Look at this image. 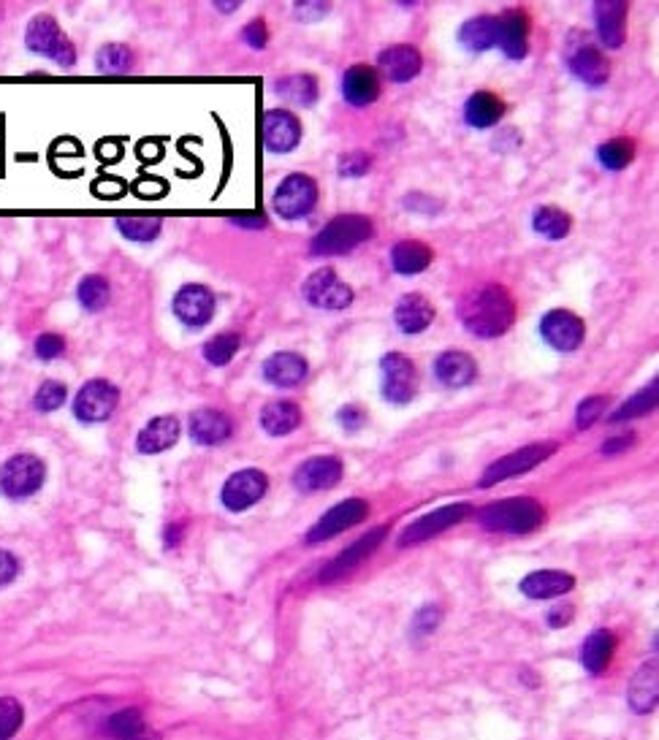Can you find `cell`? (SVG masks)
Listing matches in <instances>:
<instances>
[{"mask_svg": "<svg viewBox=\"0 0 659 740\" xmlns=\"http://www.w3.org/2000/svg\"><path fill=\"white\" fill-rule=\"evenodd\" d=\"M459 320L478 339H497L516 323V301L499 282L475 285L459 299Z\"/></svg>", "mask_w": 659, "mask_h": 740, "instance_id": "cell-1", "label": "cell"}, {"mask_svg": "<svg viewBox=\"0 0 659 740\" xmlns=\"http://www.w3.org/2000/svg\"><path fill=\"white\" fill-rule=\"evenodd\" d=\"M546 521V510L532 497H513L491 502L478 513V524L486 532L529 534Z\"/></svg>", "mask_w": 659, "mask_h": 740, "instance_id": "cell-2", "label": "cell"}, {"mask_svg": "<svg viewBox=\"0 0 659 740\" xmlns=\"http://www.w3.org/2000/svg\"><path fill=\"white\" fill-rule=\"evenodd\" d=\"M375 234V225L367 215H337L323 225L310 242V253L315 258H331V255H348Z\"/></svg>", "mask_w": 659, "mask_h": 740, "instance_id": "cell-3", "label": "cell"}, {"mask_svg": "<svg viewBox=\"0 0 659 740\" xmlns=\"http://www.w3.org/2000/svg\"><path fill=\"white\" fill-rule=\"evenodd\" d=\"M25 47L38 57H47L60 68L76 66V47L71 38L60 30L55 17L49 14H36L25 28Z\"/></svg>", "mask_w": 659, "mask_h": 740, "instance_id": "cell-4", "label": "cell"}, {"mask_svg": "<svg viewBox=\"0 0 659 740\" xmlns=\"http://www.w3.org/2000/svg\"><path fill=\"white\" fill-rule=\"evenodd\" d=\"M44 480H47V464L36 453H17L0 467V491L11 502H22L38 494Z\"/></svg>", "mask_w": 659, "mask_h": 740, "instance_id": "cell-5", "label": "cell"}, {"mask_svg": "<svg viewBox=\"0 0 659 740\" xmlns=\"http://www.w3.org/2000/svg\"><path fill=\"white\" fill-rule=\"evenodd\" d=\"M567 71L586 87H603L611 79V63L600 47L586 41L581 33H570L565 47Z\"/></svg>", "mask_w": 659, "mask_h": 740, "instance_id": "cell-6", "label": "cell"}, {"mask_svg": "<svg viewBox=\"0 0 659 740\" xmlns=\"http://www.w3.org/2000/svg\"><path fill=\"white\" fill-rule=\"evenodd\" d=\"M120 404V388L112 383V380H104V377H93L87 380L74 396V418L79 423H104L109 421Z\"/></svg>", "mask_w": 659, "mask_h": 740, "instance_id": "cell-7", "label": "cell"}, {"mask_svg": "<svg viewBox=\"0 0 659 740\" xmlns=\"http://www.w3.org/2000/svg\"><path fill=\"white\" fill-rule=\"evenodd\" d=\"M272 207L283 220H302L318 207V182L310 174H288L274 190Z\"/></svg>", "mask_w": 659, "mask_h": 740, "instance_id": "cell-8", "label": "cell"}, {"mask_svg": "<svg viewBox=\"0 0 659 740\" xmlns=\"http://www.w3.org/2000/svg\"><path fill=\"white\" fill-rule=\"evenodd\" d=\"M418 369L407 356L402 353H386L380 358V391H383V399L396 407L402 404H410L418 394Z\"/></svg>", "mask_w": 659, "mask_h": 740, "instance_id": "cell-9", "label": "cell"}, {"mask_svg": "<svg viewBox=\"0 0 659 740\" xmlns=\"http://www.w3.org/2000/svg\"><path fill=\"white\" fill-rule=\"evenodd\" d=\"M302 296L304 301L315 307V310H326V312H342L348 310L356 293L350 288L348 282H342L337 277L334 269L323 266L318 272H312L302 285Z\"/></svg>", "mask_w": 659, "mask_h": 740, "instance_id": "cell-10", "label": "cell"}, {"mask_svg": "<svg viewBox=\"0 0 659 740\" xmlns=\"http://www.w3.org/2000/svg\"><path fill=\"white\" fill-rule=\"evenodd\" d=\"M171 312L185 328H193V331L207 328L217 312L215 293L209 291L207 285H201V282H188V285H182L174 293Z\"/></svg>", "mask_w": 659, "mask_h": 740, "instance_id": "cell-11", "label": "cell"}, {"mask_svg": "<svg viewBox=\"0 0 659 740\" xmlns=\"http://www.w3.org/2000/svg\"><path fill=\"white\" fill-rule=\"evenodd\" d=\"M556 453L554 442H537V445H527V448H518L508 456H502L491 464L481 478V488H491L502 483V480L516 478V475H524L529 469L540 467L543 461H548Z\"/></svg>", "mask_w": 659, "mask_h": 740, "instance_id": "cell-12", "label": "cell"}, {"mask_svg": "<svg viewBox=\"0 0 659 740\" xmlns=\"http://www.w3.org/2000/svg\"><path fill=\"white\" fill-rule=\"evenodd\" d=\"M540 337L548 347H554L559 353H575L578 347L584 345L586 339V323L575 312L570 310H548L540 318Z\"/></svg>", "mask_w": 659, "mask_h": 740, "instance_id": "cell-13", "label": "cell"}, {"mask_svg": "<svg viewBox=\"0 0 659 740\" xmlns=\"http://www.w3.org/2000/svg\"><path fill=\"white\" fill-rule=\"evenodd\" d=\"M269 488V478L261 469H239L223 483L220 502L231 513H245L255 502H261Z\"/></svg>", "mask_w": 659, "mask_h": 740, "instance_id": "cell-14", "label": "cell"}, {"mask_svg": "<svg viewBox=\"0 0 659 740\" xmlns=\"http://www.w3.org/2000/svg\"><path fill=\"white\" fill-rule=\"evenodd\" d=\"M470 513L472 507L467 505V502H456V505L440 507V510H434L429 516L418 518V521H413V524L407 526L405 532L399 534V548H410V545L426 543V540H432L437 534L448 532L451 526L462 524Z\"/></svg>", "mask_w": 659, "mask_h": 740, "instance_id": "cell-15", "label": "cell"}, {"mask_svg": "<svg viewBox=\"0 0 659 740\" xmlns=\"http://www.w3.org/2000/svg\"><path fill=\"white\" fill-rule=\"evenodd\" d=\"M367 516H369L367 499L358 497L345 499V502H339L337 507H331L329 513H326L318 524L312 526L310 534H307V543L310 545L326 543V540L337 537V534H342L345 529H350V526L361 524Z\"/></svg>", "mask_w": 659, "mask_h": 740, "instance_id": "cell-16", "label": "cell"}, {"mask_svg": "<svg viewBox=\"0 0 659 740\" xmlns=\"http://www.w3.org/2000/svg\"><path fill=\"white\" fill-rule=\"evenodd\" d=\"M386 534H388L386 526H377V529H369L364 537H358L356 543L348 545L345 551L339 553V556H334V559L323 567L321 583H334V581H339V578L350 575V572L356 570L358 564L364 562V559H369V556H372V553L383 545Z\"/></svg>", "mask_w": 659, "mask_h": 740, "instance_id": "cell-17", "label": "cell"}, {"mask_svg": "<svg viewBox=\"0 0 659 740\" xmlns=\"http://www.w3.org/2000/svg\"><path fill=\"white\" fill-rule=\"evenodd\" d=\"M302 120L285 109H266L264 147L272 155H288L302 144Z\"/></svg>", "mask_w": 659, "mask_h": 740, "instance_id": "cell-18", "label": "cell"}, {"mask_svg": "<svg viewBox=\"0 0 659 740\" xmlns=\"http://www.w3.org/2000/svg\"><path fill=\"white\" fill-rule=\"evenodd\" d=\"M342 472H345V467L337 456H312L293 472V486L304 494L329 491L342 480Z\"/></svg>", "mask_w": 659, "mask_h": 740, "instance_id": "cell-19", "label": "cell"}, {"mask_svg": "<svg viewBox=\"0 0 659 740\" xmlns=\"http://www.w3.org/2000/svg\"><path fill=\"white\" fill-rule=\"evenodd\" d=\"M377 68L383 71L388 82L394 85H407L424 68V55L413 44H394L377 55Z\"/></svg>", "mask_w": 659, "mask_h": 740, "instance_id": "cell-20", "label": "cell"}, {"mask_svg": "<svg viewBox=\"0 0 659 740\" xmlns=\"http://www.w3.org/2000/svg\"><path fill=\"white\" fill-rule=\"evenodd\" d=\"M434 377L448 391H459V388H467V385L475 383L478 364L464 350H443L440 356L434 358Z\"/></svg>", "mask_w": 659, "mask_h": 740, "instance_id": "cell-21", "label": "cell"}, {"mask_svg": "<svg viewBox=\"0 0 659 740\" xmlns=\"http://www.w3.org/2000/svg\"><path fill=\"white\" fill-rule=\"evenodd\" d=\"M261 375L274 388H296V385H302L307 380V375H310V364L299 353L280 350V353H272V356L266 358L264 366H261Z\"/></svg>", "mask_w": 659, "mask_h": 740, "instance_id": "cell-22", "label": "cell"}, {"mask_svg": "<svg viewBox=\"0 0 659 740\" xmlns=\"http://www.w3.org/2000/svg\"><path fill=\"white\" fill-rule=\"evenodd\" d=\"M190 440L196 445H204V448H215V445H223V442L234 434V423L228 418L223 410H215V407H201L196 413L190 415Z\"/></svg>", "mask_w": 659, "mask_h": 740, "instance_id": "cell-23", "label": "cell"}, {"mask_svg": "<svg viewBox=\"0 0 659 740\" xmlns=\"http://www.w3.org/2000/svg\"><path fill=\"white\" fill-rule=\"evenodd\" d=\"M499 17V52L508 60H524L529 55V17L527 11L508 9Z\"/></svg>", "mask_w": 659, "mask_h": 740, "instance_id": "cell-24", "label": "cell"}, {"mask_svg": "<svg viewBox=\"0 0 659 740\" xmlns=\"http://www.w3.org/2000/svg\"><path fill=\"white\" fill-rule=\"evenodd\" d=\"M594 28H597V38L605 49H622L624 38H627V14L630 6L622 0H608V3H594Z\"/></svg>", "mask_w": 659, "mask_h": 740, "instance_id": "cell-25", "label": "cell"}, {"mask_svg": "<svg viewBox=\"0 0 659 740\" xmlns=\"http://www.w3.org/2000/svg\"><path fill=\"white\" fill-rule=\"evenodd\" d=\"M434 304L426 299L424 293H405L402 299L396 301L394 307V323L402 334H424L426 328L434 323Z\"/></svg>", "mask_w": 659, "mask_h": 740, "instance_id": "cell-26", "label": "cell"}, {"mask_svg": "<svg viewBox=\"0 0 659 740\" xmlns=\"http://www.w3.org/2000/svg\"><path fill=\"white\" fill-rule=\"evenodd\" d=\"M342 98L356 109L375 104L380 98V74L372 66L356 63L342 76Z\"/></svg>", "mask_w": 659, "mask_h": 740, "instance_id": "cell-27", "label": "cell"}, {"mask_svg": "<svg viewBox=\"0 0 659 740\" xmlns=\"http://www.w3.org/2000/svg\"><path fill=\"white\" fill-rule=\"evenodd\" d=\"M518 589L529 600H554V597H562V594L575 589V578L562 570H537L529 572Z\"/></svg>", "mask_w": 659, "mask_h": 740, "instance_id": "cell-28", "label": "cell"}, {"mask_svg": "<svg viewBox=\"0 0 659 740\" xmlns=\"http://www.w3.org/2000/svg\"><path fill=\"white\" fill-rule=\"evenodd\" d=\"M179 421L174 415H158V418H152L142 431H139V437H136V450L144 453V456H155V453H163V450H169L177 445L179 440Z\"/></svg>", "mask_w": 659, "mask_h": 740, "instance_id": "cell-29", "label": "cell"}, {"mask_svg": "<svg viewBox=\"0 0 659 740\" xmlns=\"http://www.w3.org/2000/svg\"><path fill=\"white\" fill-rule=\"evenodd\" d=\"M502 117H505V101L489 90L472 93L464 104V122L475 131H489Z\"/></svg>", "mask_w": 659, "mask_h": 740, "instance_id": "cell-30", "label": "cell"}, {"mask_svg": "<svg viewBox=\"0 0 659 740\" xmlns=\"http://www.w3.org/2000/svg\"><path fill=\"white\" fill-rule=\"evenodd\" d=\"M434 261L432 247L418 239H402L391 247V269L402 277H415L426 272Z\"/></svg>", "mask_w": 659, "mask_h": 740, "instance_id": "cell-31", "label": "cell"}, {"mask_svg": "<svg viewBox=\"0 0 659 740\" xmlns=\"http://www.w3.org/2000/svg\"><path fill=\"white\" fill-rule=\"evenodd\" d=\"M459 44L467 52H489L499 47V17L494 14H481L472 17L459 28Z\"/></svg>", "mask_w": 659, "mask_h": 740, "instance_id": "cell-32", "label": "cell"}, {"mask_svg": "<svg viewBox=\"0 0 659 740\" xmlns=\"http://www.w3.org/2000/svg\"><path fill=\"white\" fill-rule=\"evenodd\" d=\"M261 426L269 437H285L302 426V407L288 399H274L261 410Z\"/></svg>", "mask_w": 659, "mask_h": 740, "instance_id": "cell-33", "label": "cell"}, {"mask_svg": "<svg viewBox=\"0 0 659 740\" xmlns=\"http://www.w3.org/2000/svg\"><path fill=\"white\" fill-rule=\"evenodd\" d=\"M613 648H616V637L608 629H594L592 635L586 637L584 648H581V662L592 675H600L605 667L611 665Z\"/></svg>", "mask_w": 659, "mask_h": 740, "instance_id": "cell-34", "label": "cell"}, {"mask_svg": "<svg viewBox=\"0 0 659 740\" xmlns=\"http://www.w3.org/2000/svg\"><path fill=\"white\" fill-rule=\"evenodd\" d=\"M532 228L548 242H562L573 228V217L559 207H537L532 212Z\"/></svg>", "mask_w": 659, "mask_h": 740, "instance_id": "cell-35", "label": "cell"}, {"mask_svg": "<svg viewBox=\"0 0 659 740\" xmlns=\"http://www.w3.org/2000/svg\"><path fill=\"white\" fill-rule=\"evenodd\" d=\"M277 93L283 95L285 101H291V104L302 106H312L318 101V95H321V87H318V79L312 74H291L283 76V79H277Z\"/></svg>", "mask_w": 659, "mask_h": 740, "instance_id": "cell-36", "label": "cell"}, {"mask_svg": "<svg viewBox=\"0 0 659 740\" xmlns=\"http://www.w3.org/2000/svg\"><path fill=\"white\" fill-rule=\"evenodd\" d=\"M659 399V383L651 380L646 388H641L638 394H632L624 404H619L611 415H608V423H627L632 418H643V415L654 413Z\"/></svg>", "mask_w": 659, "mask_h": 740, "instance_id": "cell-37", "label": "cell"}, {"mask_svg": "<svg viewBox=\"0 0 659 740\" xmlns=\"http://www.w3.org/2000/svg\"><path fill=\"white\" fill-rule=\"evenodd\" d=\"M630 705L638 713H649L657 705V665L641 667L630 684Z\"/></svg>", "mask_w": 659, "mask_h": 740, "instance_id": "cell-38", "label": "cell"}, {"mask_svg": "<svg viewBox=\"0 0 659 740\" xmlns=\"http://www.w3.org/2000/svg\"><path fill=\"white\" fill-rule=\"evenodd\" d=\"M112 299V285L106 277L101 274H87L79 282V288H76V301L82 304V310L85 312H101L106 310V304Z\"/></svg>", "mask_w": 659, "mask_h": 740, "instance_id": "cell-39", "label": "cell"}, {"mask_svg": "<svg viewBox=\"0 0 659 740\" xmlns=\"http://www.w3.org/2000/svg\"><path fill=\"white\" fill-rule=\"evenodd\" d=\"M133 63H136V55L128 44H104L95 55V68L101 74H131Z\"/></svg>", "mask_w": 659, "mask_h": 740, "instance_id": "cell-40", "label": "cell"}, {"mask_svg": "<svg viewBox=\"0 0 659 740\" xmlns=\"http://www.w3.org/2000/svg\"><path fill=\"white\" fill-rule=\"evenodd\" d=\"M114 225H117V231H120L128 242L136 244L155 242L163 231L161 217H117Z\"/></svg>", "mask_w": 659, "mask_h": 740, "instance_id": "cell-41", "label": "cell"}, {"mask_svg": "<svg viewBox=\"0 0 659 740\" xmlns=\"http://www.w3.org/2000/svg\"><path fill=\"white\" fill-rule=\"evenodd\" d=\"M239 347H242V339L234 331H226V334H215L212 339L204 342L201 347V353H204V361L209 366H226L231 364L239 353Z\"/></svg>", "mask_w": 659, "mask_h": 740, "instance_id": "cell-42", "label": "cell"}, {"mask_svg": "<svg viewBox=\"0 0 659 740\" xmlns=\"http://www.w3.org/2000/svg\"><path fill=\"white\" fill-rule=\"evenodd\" d=\"M635 158V144L630 139H611L597 147V160L608 171H624Z\"/></svg>", "mask_w": 659, "mask_h": 740, "instance_id": "cell-43", "label": "cell"}, {"mask_svg": "<svg viewBox=\"0 0 659 740\" xmlns=\"http://www.w3.org/2000/svg\"><path fill=\"white\" fill-rule=\"evenodd\" d=\"M68 399V388L60 380H44V383L38 385L36 394H33V407H36L38 413H57Z\"/></svg>", "mask_w": 659, "mask_h": 740, "instance_id": "cell-44", "label": "cell"}, {"mask_svg": "<svg viewBox=\"0 0 659 740\" xmlns=\"http://www.w3.org/2000/svg\"><path fill=\"white\" fill-rule=\"evenodd\" d=\"M605 410H608V396H603V394L586 396L584 402L578 404V410H575V426H578L581 431L592 429L594 423L603 418Z\"/></svg>", "mask_w": 659, "mask_h": 740, "instance_id": "cell-45", "label": "cell"}, {"mask_svg": "<svg viewBox=\"0 0 659 740\" xmlns=\"http://www.w3.org/2000/svg\"><path fill=\"white\" fill-rule=\"evenodd\" d=\"M109 732H112L114 738H120V740L136 738L139 732H144L142 713L133 711V708H128V711L114 713L112 719H109Z\"/></svg>", "mask_w": 659, "mask_h": 740, "instance_id": "cell-46", "label": "cell"}, {"mask_svg": "<svg viewBox=\"0 0 659 740\" xmlns=\"http://www.w3.org/2000/svg\"><path fill=\"white\" fill-rule=\"evenodd\" d=\"M22 727V705L14 697L0 700V740H9Z\"/></svg>", "mask_w": 659, "mask_h": 740, "instance_id": "cell-47", "label": "cell"}, {"mask_svg": "<svg viewBox=\"0 0 659 740\" xmlns=\"http://www.w3.org/2000/svg\"><path fill=\"white\" fill-rule=\"evenodd\" d=\"M369 169H372V155H367V152H361V150L345 152V155H339V160H337L339 177H345V179L364 177Z\"/></svg>", "mask_w": 659, "mask_h": 740, "instance_id": "cell-48", "label": "cell"}, {"mask_svg": "<svg viewBox=\"0 0 659 740\" xmlns=\"http://www.w3.org/2000/svg\"><path fill=\"white\" fill-rule=\"evenodd\" d=\"M33 353H36L38 361H57V358L66 356V337H60L55 331L38 334L36 342H33Z\"/></svg>", "mask_w": 659, "mask_h": 740, "instance_id": "cell-49", "label": "cell"}, {"mask_svg": "<svg viewBox=\"0 0 659 740\" xmlns=\"http://www.w3.org/2000/svg\"><path fill=\"white\" fill-rule=\"evenodd\" d=\"M242 41H245L250 49H266L269 44V30H266L264 19H250L245 28H242Z\"/></svg>", "mask_w": 659, "mask_h": 740, "instance_id": "cell-50", "label": "cell"}, {"mask_svg": "<svg viewBox=\"0 0 659 740\" xmlns=\"http://www.w3.org/2000/svg\"><path fill=\"white\" fill-rule=\"evenodd\" d=\"M337 421L345 431H361L364 423H367V413L361 407H356V404H345L337 413Z\"/></svg>", "mask_w": 659, "mask_h": 740, "instance_id": "cell-51", "label": "cell"}, {"mask_svg": "<svg viewBox=\"0 0 659 740\" xmlns=\"http://www.w3.org/2000/svg\"><path fill=\"white\" fill-rule=\"evenodd\" d=\"M19 575V559L11 551L0 548V589H6L9 583L17 581Z\"/></svg>", "mask_w": 659, "mask_h": 740, "instance_id": "cell-52", "label": "cell"}, {"mask_svg": "<svg viewBox=\"0 0 659 740\" xmlns=\"http://www.w3.org/2000/svg\"><path fill=\"white\" fill-rule=\"evenodd\" d=\"M635 442V434L632 431H627V434H619V437H611L608 442H603V453L605 456H616V453H622V450H627Z\"/></svg>", "mask_w": 659, "mask_h": 740, "instance_id": "cell-53", "label": "cell"}, {"mask_svg": "<svg viewBox=\"0 0 659 740\" xmlns=\"http://www.w3.org/2000/svg\"><path fill=\"white\" fill-rule=\"evenodd\" d=\"M570 621H573V605H559V608L548 613V624L551 627H565Z\"/></svg>", "mask_w": 659, "mask_h": 740, "instance_id": "cell-54", "label": "cell"}, {"mask_svg": "<svg viewBox=\"0 0 659 740\" xmlns=\"http://www.w3.org/2000/svg\"><path fill=\"white\" fill-rule=\"evenodd\" d=\"M329 11V6L326 3H299L296 6V14L302 19H315V17H323Z\"/></svg>", "mask_w": 659, "mask_h": 740, "instance_id": "cell-55", "label": "cell"}, {"mask_svg": "<svg viewBox=\"0 0 659 740\" xmlns=\"http://www.w3.org/2000/svg\"><path fill=\"white\" fill-rule=\"evenodd\" d=\"M437 621H440V613L437 608H424L418 613V619H415V627H421L424 624V632H432L437 627Z\"/></svg>", "mask_w": 659, "mask_h": 740, "instance_id": "cell-56", "label": "cell"}, {"mask_svg": "<svg viewBox=\"0 0 659 740\" xmlns=\"http://www.w3.org/2000/svg\"><path fill=\"white\" fill-rule=\"evenodd\" d=\"M179 537H182V526L171 524L169 532H166V545H169V548H174V545L179 543Z\"/></svg>", "mask_w": 659, "mask_h": 740, "instance_id": "cell-57", "label": "cell"}, {"mask_svg": "<svg viewBox=\"0 0 659 740\" xmlns=\"http://www.w3.org/2000/svg\"><path fill=\"white\" fill-rule=\"evenodd\" d=\"M215 6H217V9H220V11H226V14H228V11H236V9H239V3H231V0H226V3H215Z\"/></svg>", "mask_w": 659, "mask_h": 740, "instance_id": "cell-58", "label": "cell"}, {"mask_svg": "<svg viewBox=\"0 0 659 740\" xmlns=\"http://www.w3.org/2000/svg\"><path fill=\"white\" fill-rule=\"evenodd\" d=\"M131 740H161V735H155V732H139V735Z\"/></svg>", "mask_w": 659, "mask_h": 740, "instance_id": "cell-59", "label": "cell"}]
</instances>
